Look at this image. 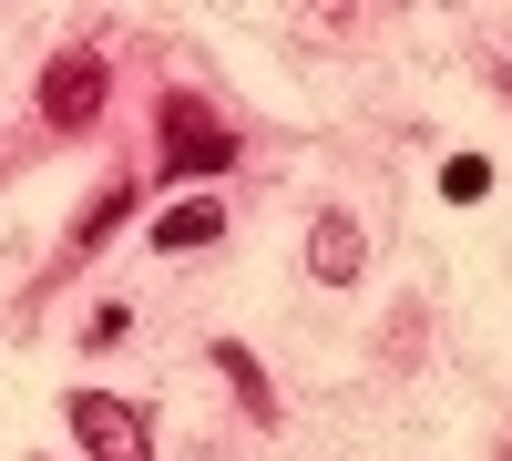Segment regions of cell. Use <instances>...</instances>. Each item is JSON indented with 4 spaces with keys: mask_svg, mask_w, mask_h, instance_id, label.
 Wrapping results in <instances>:
<instances>
[{
    "mask_svg": "<svg viewBox=\"0 0 512 461\" xmlns=\"http://www.w3.org/2000/svg\"><path fill=\"white\" fill-rule=\"evenodd\" d=\"M216 236H226V205L216 195H185V205L154 216V257H195V246H216Z\"/></svg>",
    "mask_w": 512,
    "mask_h": 461,
    "instance_id": "4",
    "label": "cell"
},
{
    "mask_svg": "<svg viewBox=\"0 0 512 461\" xmlns=\"http://www.w3.org/2000/svg\"><path fill=\"white\" fill-rule=\"evenodd\" d=\"M308 267H318L328 287H349V277L369 267V257H359V216H318V226H308Z\"/></svg>",
    "mask_w": 512,
    "mask_h": 461,
    "instance_id": "5",
    "label": "cell"
},
{
    "mask_svg": "<svg viewBox=\"0 0 512 461\" xmlns=\"http://www.w3.org/2000/svg\"><path fill=\"white\" fill-rule=\"evenodd\" d=\"M72 441L93 451V461H154V441H144V410L134 400H113V390H72Z\"/></svg>",
    "mask_w": 512,
    "mask_h": 461,
    "instance_id": "1",
    "label": "cell"
},
{
    "mask_svg": "<svg viewBox=\"0 0 512 461\" xmlns=\"http://www.w3.org/2000/svg\"><path fill=\"white\" fill-rule=\"evenodd\" d=\"M441 195H451V205H482V195H492V154H451V164H441Z\"/></svg>",
    "mask_w": 512,
    "mask_h": 461,
    "instance_id": "6",
    "label": "cell"
},
{
    "mask_svg": "<svg viewBox=\"0 0 512 461\" xmlns=\"http://www.w3.org/2000/svg\"><path fill=\"white\" fill-rule=\"evenodd\" d=\"M216 369H226V380L246 390V410H256V421H267V410H277V400H267V380H256V359H246L236 339H216Z\"/></svg>",
    "mask_w": 512,
    "mask_h": 461,
    "instance_id": "7",
    "label": "cell"
},
{
    "mask_svg": "<svg viewBox=\"0 0 512 461\" xmlns=\"http://www.w3.org/2000/svg\"><path fill=\"white\" fill-rule=\"evenodd\" d=\"M93 113H103V62L93 52H62L52 72H41V123L72 134V123H93Z\"/></svg>",
    "mask_w": 512,
    "mask_h": 461,
    "instance_id": "3",
    "label": "cell"
},
{
    "mask_svg": "<svg viewBox=\"0 0 512 461\" xmlns=\"http://www.w3.org/2000/svg\"><path fill=\"white\" fill-rule=\"evenodd\" d=\"M502 93H512V72H502Z\"/></svg>",
    "mask_w": 512,
    "mask_h": 461,
    "instance_id": "8",
    "label": "cell"
},
{
    "mask_svg": "<svg viewBox=\"0 0 512 461\" xmlns=\"http://www.w3.org/2000/svg\"><path fill=\"white\" fill-rule=\"evenodd\" d=\"M236 164V134L205 123L195 93H164V175H226Z\"/></svg>",
    "mask_w": 512,
    "mask_h": 461,
    "instance_id": "2",
    "label": "cell"
}]
</instances>
